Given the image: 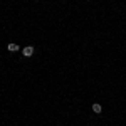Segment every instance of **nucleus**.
<instances>
[{
  "mask_svg": "<svg viewBox=\"0 0 126 126\" xmlns=\"http://www.w3.org/2000/svg\"><path fill=\"white\" fill-rule=\"evenodd\" d=\"M22 54H24L25 57H30V56L34 54V47H32V46H27V47H24V49H22Z\"/></svg>",
  "mask_w": 126,
  "mask_h": 126,
  "instance_id": "f257e3e1",
  "label": "nucleus"
},
{
  "mask_svg": "<svg viewBox=\"0 0 126 126\" xmlns=\"http://www.w3.org/2000/svg\"><path fill=\"white\" fill-rule=\"evenodd\" d=\"M93 111H94V113H101V111H103V106H101L99 103H94V104H93Z\"/></svg>",
  "mask_w": 126,
  "mask_h": 126,
  "instance_id": "f03ea898",
  "label": "nucleus"
},
{
  "mask_svg": "<svg viewBox=\"0 0 126 126\" xmlns=\"http://www.w3.org/2000/svg\"><path fill=\"white\" fill-rule=\"evenodd\" d=\"M7 49H9L10 52H17V50H20L17 44H9V47H7Z\"/></svg>",
  "mask_w": 126,
  "mask_h": 126,
  "instance_id": "7ed1b4c3",
  "label": "nucleus"
}]
</instances>
